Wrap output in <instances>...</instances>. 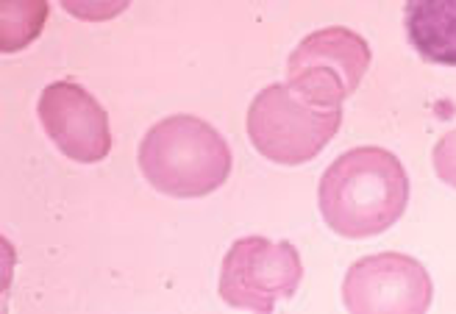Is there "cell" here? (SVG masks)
<instances>
[{
  "label": "cell",
  "instance_id": "cell-1",
  "mask_svg": "<svg viewBox=\"0 0 456 314\" xmlns=\"http://www.w3.org/2000/svg\"><path fill=\"white\" fill-rule=\"evenodd\" d=\"M317 204L334 234L348 239L379 237L406 212L409 178L393 150L379 145L351 148L323 173Z\"/></svg>",
  "mask_w": 456,
  "mask_h": 314
},
{
  "label": "cell",
  "instance_id": "cell-2",
  "mask_svg": "<svg viewBox=\"0 0 456 314\" xmlns=\"http://www.w3.org/2000/svg\"><path fill=\"white\" fill-rule=\"evenodd\" d=\"M136 162L153 189L173 197H203L225 184L232 148L212 123L173 115L145 133Z\"/></svg>",
  "mask_w": 456,
  "mask_h": 314
},
{
  "label": "cell",
  "instance_id": "cell-3",
  "mask_svg": "<svg viewBox=\"0 0 456 314\" xmlns=\"http://www.w3.org/2000/svg\"><path fill=\"white\" fill-rule=\"evenodd\" d=\"M342 125V106L309 103L289 84H270L250 101L248 140L273 165H304L321 153Z\"/></svg>",
  "mask_w": 456,
  "mask_h": 314
},
{
  "label": "cell",
  "instance_id": "cell-4",
  "mask_svg": "<svg viewBox=\"0 0 456 314\" xmlns=\"http://www.w3.org/2000/svg\"><path fill=\"white\" fill-rule=\"evenodd\" d=\"M370 44L351 28L331 26L298 42L287 61V84L309 103L337 109L348 101L370 70Z\"/></svg>",
  "mask_w": 456,
  "mask_h": 314
},
{
  "label": "cell",
  "instance_id": "cell-5",
  "mask_svg": "<svg viewBox=\"0 0 456 314\" xmlns=\"http://www.w3.org/2000/svg\"><path fill=\"white\" fill-rule=\"evenodd\" d=\"M301 278L304 262L292 242L242 237L223 256L217 289L232 309L265 314L298 293Z\"/></svg>",
  "mask_w": 456,
  "mask_h": 314
},
{
  "label": "cell",
  "instance_id": "cell-6",
  "mask_svg": "<svg viewBox=\"0 0 456 314\" xmlns=\"http://www.w3.org/2000/svg\"><path fill=\"white\" fill-rule=\"evenodd\" d=\"M435 298L426 267L406 254H373L354 262L342 281L351 314H423Z\"/></svg>",
  "mask_w": 456,
  "mask_h": 314
},
{
  "label": "cell",
  "instance_id": "cell-7",
  "mask_svg": "<svg viewBox=\"0 0 456 314\" xmlns=\"http://www.w3.org/2000/svg\"><path fill=\"white\" fill-rule=\"evenodd\" d=\"M37 115L51 142L78 165H98L111 150L106 109L76 81H53L42 89Z\"/></svg>",
  "mask_w": 456,
  "mask_h": 314
},
{
  "label": "cell",
  "instance_id": "cell-8",
  "mask_svg": "<svg viewBox=\"0 0 456 314\" xmlns=\"http://www.w3.org/2000/svg\"><path fill=\"white\" fill-rule=\"evenodd\" d=\"M403 26L418 56L456 67V0H403Z\"/></svg>",
  "mask_w": 456,
  "mask_h": 314
},
{
  "label": "cell",
  "instance_id": "cell-9",
  "mask_svg": "<svg viewBox=\"0 0 456 314\" xmlns=\"http://www.w3.org/2000/svg\"><path fill=\"white\" fill-rule=\"evenodd\" d=\"M48 0H0V51L28 48L48 22Z\"/></svg>",
  "mask_w": 456,
  "mask_h": 314
},
{
  "label": "cell",
  "instance_id": "cell-10",
  "mask_svg": "<svg viewBox=\"0 0 456 314\" xmlns=\"http://www.w3.org/2000/svg\"><path fill=\"white\" fill-rule=\"evenodd\" d=\"M59 4L76 20L103 22V20H114L118 14H123L131 6V0H59Z\"/></svg>",
  "mask_w": 456,
  "mask_h": 314
},
{
  "label": "cell",
  "instance_id": "cell-11",
  "mask_svg": "<svg viewBox=\"0 0 456 314\" xmlns=\"http://www.w3.org/2000/svg\"><path fill=\"white\" fill-rule=\"evenodd\" d=\"M431 162H435V173L440 181L456 189V128H451L445 137L437 140L435 150H431Z\"/></svg>",
  "mask_w": 456,
  "mask_h": 314
}]
</instances>
